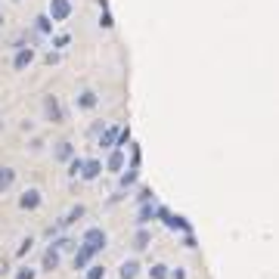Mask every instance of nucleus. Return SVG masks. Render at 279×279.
I'll use <instances>...</instances> for the list:
<instances>
[{"instance_id":"obj_17","label":"nucleus","mask_w":279,"mask_h":279,"mask_svg":"<svg viewBox=\"0 0 279 279\" xmlns=\"http://www.w3.org/2000/svg\"><path fill=\"white\" fill-rule=\"evenodd\" d=\"M149 242H152L149 230H140V233H137V239H134V248H137V251H143V248H149Z\"/></svg>"},{"instance_id":"obj_20","label":"nucleus","mask_w":279,"mask_h":279,"mask_svg":"<svg viewBox=\"0 0 279 279\" xmlns=\"http://www.w3.org/2000/svg\"><path fill=\"white\" fill-rule=\"evenodd\" d=\"M137 183V167H130V171L121 177V190H127V186H134Z\"/></svg>"},{"instance_id":"obj_25","label":"nucleus","mask_w":279,"mask_h":279,"mask_svg":"<svg viewBox=\"0 0 279 279\" xmlns=\"http://www.w3.org/2000/svg\"><path fill=\"white\" fill-rule=\"evenodd\" d=\"M31 245H34V239H31V236H28V239H22V245H19V251H16V254H19V257L28 254V251H31Z\"/></svg>"},{"instance_id":"obj_8","label":"nucleus","mask_w":279,"mask_h":279,"mask_svg":"<svg viewBox=\"0 0 279 279\" xmlns=\"http://www.w3.org/2000/svg\"><path fill=\"white\" fill-rule=\"evenodd\" d=\"M90 257H93V251H90L87 245H81L78 251H74V270H84V267L90 264Z\"/></svg>"},{"instance_id":"obj_10","label":"nucleus","mask_w":279,"mask_h":279,"mask_svg":"<svg viewBox=\"0 0 279 279\" xmlns=\"http://www.w3.org/2000/svg\"><path fill=\"white\" fill-rule=\"evenodd\" d=\"M137 273H140V264H137V260H124L121 270H118L121 279H137Z\"/></svg>"},{"instance_id":"obj_2","label":"nucleus","mask_w":279,"mask_h":279,"mask_svg":"<svg viewBox=\"0 0 279 279\" xmlns=\"http://www.w3.org/2000/svg\"><path fill=\"white\" fill-rule=\"evenodd\" d=\"M71 16V4L68 0H50V22H65V19Z\"/></svg>"},{"instance_id":"obj_15","label":"nucleus","mask_w":279,"mask_h":279,"mask_svg":"<svg viewBox=\"0 0 279 279\" xmlns=\"http://www.w3.org/2000/svg\"><path fill=\"white\" fill-rule=\"evenodd\" d=\"M71 155H74L71 143H59V146H56V158H59V161H71Z\"/></svg>"},{"instance_id":"obj_22","label":"nucleus","mask_w":279,"mask_h":279,"mask_svg":"<svg viewBox=\"0 0 279 279\" xmlns=\"http://www.w3.org/2000/svg\"><path fill=\"white\" fill-rule=\"evenodd\" d=\"M34 22H37V31H41V34H47V31L53 28V25H50V19H47V16H37V19H34Z\"/></svg>"},{"instance_id":"obj_5","label":"nucleus","mask_w":279,"mask_h":279,"mask_svg":"<svg viewBox=\"0 0 279 279\" xmlns=\"http://www.w3.org/2000/svg\"><path fill=\"white\" fill-rule=\"evenodd\" d=\"M34 62V50L31 47H19V53H16V59H13V68L16 71H22L25 65H31Z\"/></svg>"},{"instance_id":"obj_24","label":"nucleus","mask_w":279,"mask_h":279,"mask_svg":"<svg viewBox=\"0 0 279 279\" xmlns=\"http://www.w3.org/2000/svg\"><path fill=\"white\" fill-rule=\"evenodd\" d=\"M103 276H106V267H90L84 279H103Z\"/></svg>"},{"instance_id":"obj_28","label":"nucleus","mask_w":279,"mask_h":279,"mask_svg":"<svg viewBox=\"0 0 279 279\" xmlns=\"http://www.w3.org/2000/svg\"><path fill=\"white\" fill-rule=\"evenodd\" d=\"M100 25H103V28H112V16H109V13H103V22H100Z\"/></svg>"},{"instance_id":"obj_18","label":"nucleus","mask_w":279,"mask_h":279,"mask_svg":"<svg viewBox=\"0 0 279 279\" xmlns=\"http://www.w3.org/2000/svg\"><path fill=\"white\" fill-rule=\"evenodd\" d=\"M149 279H167V267L164 264H152L149 267Z\"/></svg>"},{"instance_id":"obj_14","label":"nucleus","mask_w":279,"mask_h":279,"mask_svg":"<svg viewBox=\"0 0 279 279\" xmlns=\"http://www.w3.org/2000/svg\"><path fill=\"white\" fill-rule=\"evenodd\" d=\"M155 214H158V208H155V205H152V202H143V208H140V214H137V217H140V223H149Z\"/></svg>"},{"instance_id":"obj_13","label":"nucleus","mask_w":279,"mask_h":279,"mask_svg":"<svg viewBox=\"0 0 279 279\" xmlns=\"http://www.w3.org/2000/svg\"><path fill=\"white\" fill-rule=\"evenodd\" d=\"M81 217H84V205H74V208L59 220V227H71V223H74V220H81Z\"/></svg>"},{"instance_id":"obj_1","label":"nucleus","mask_w":279,"mask_h":279,"mask_svg":"<svg viewBox=\"0 0 279 279\" xmlns=\"http://www.w3.org/2000/svg\"><path fill=\"white\" fill-rule=\"evenodd\" d=\"M81 245H87L93 254H100V251L106 248V233H103L100 227H90V230L84 233V239H81Z\"/></svg>"},{"instance_id":"obj_4","label":"nucleus","mask_w":279,"mask_h":279,"mask_svg":"<svg viewBox=\"0 0 279 279\" xmlns=\"http://www.w3.org/2000/svg\"><path fill=\"white\" fill-rule=\"evenodd\" d=\"M37 205H41V190H25L22 196H19V208L22 211H34Z\"/></svg>"},{"instance_id":"obj_26","label":"nucleus","mask_w":279,"mask_h":279,"mask_svg":"<svg viewBox=\"0 0 279 279\" xmlns=\"http://www.w3.org/2000/svg\"><path fill=\"white\" fill-rule=\"evenodd\" d=\"M167 279H186V273L177 267V270H167Z\"/></svg>"},{"instance_id":"obj_19","label":"nucleus","mask_w":279,"mask_h":279,"mask_svg":"<svg viewBox=\"0 0 279 279\" xmlns=\"http://www.w3.org/2000/svg\"><path fill=\"white\" fill-rule=\"evenodd\" d=\"M81 167H84V158H71V161H68V177H78Z\"/></svg>"},{"instance_id":"obj_16","label":"nucleus","mask_w":279,"mask_h":279,"mask_svg":"<svg viewBox=\"0 0 279 279\" xmlns=\"http://www.w3.org/2000/svg\"><path fill=\"white\" fill-rule=\"evenodd\" d=\"M78 106H81V109H93V106H97V93H93V90H84L81 97H78Z\"/></svg>"},{"instance_id":"obj_23","label":"nucleus","mask_w":279,"mask_h":279,"mask_svg":"<svg viewBox=\"0 0 279 279\" xmlns=\"http://www.w3.org/2000/svg\"><path fill=\"white\" fill-rule=\"evenodd\" d=\"M37 276V270H31V267H19V273H16V279H34Z\"/></svg>"},{"instance_id":"obj_3","label":"nucleus","mask_w":279,"mask_h":279,"mask_svg":"<svg viewBox=\"0 0 279 279\" xmlns=\"http://www.w3.org/2000/svg\"><path fill=\"white\" fill-rule=\"evenodd\" d=\"M44 115L53 121V124H59L65 115H62V106H59V100H56V97H47L44 100Z\"/></svg>"},{"instance_id":"obj_11","label":"nucleus","mask_w":279,"mask_h":279,"mask_svg":"<svg viewBox=\"0 0 279 279\" xmlns=\"http://www.w3.org/2000/svg\"><path fill=\"white\" fill-rule=\"evenodd\" d=\"M13 183H16V171L13 167H0V193H7Z\"/></svg>"},{"instance_id":"obj_29","label":"nucleus","mask_w":279,"mask_h":279,"mask_svg":"<svg viewBox=\"0 0 279 279\" xmlns=\"http://www.w3.org/2000/svg\"><path fill=\"white\" fill-rule=\"evenodd\" d=\"M0 25H4V16H0Z\"/></svg>"},{"instance_id":"obj_27","label":"nucleus","mask_w":279,"mask_h":279,"mask_svg":"<svg viewBox=\"0 0 279 279\" xmlns=\"http://www.w3.org/2000/svg\"><path fill=\"white\" fill-rule=\"evenodd\" d=\"M53 44H56V47H68V34H59V37H56Z\"/></svg>"},{"instance_id":"obj_6","label":"nucleus","mask_w":279,"mask_h":279,"mask_svg":"<svg viewBox=\"0 0 279 279\" xmlns=\"http://www.w3.org/2000/svg\"><path fill=\"white\" fill-rule=\"evenodd\" d=\"M118 130H121L118 124H112V127H106V130H103V137H100V146H103V149H115V140H118Z\"/></svg>"},{"instance_id":"obj_9","label":"nucleus","mask_w":279,"mask_h":279,"mask_svg":"<svg viewBox=\"0 0 279 279\" xmlns=\"http://www.w3.org/2000/svg\"><path fill=\"white\" fill-rule=\"evenodd\" d=\"M56 267H59V251H56V248H47V251H44V270L53 273Z\"/></svg>"},{"instance_id":"obj_7","label":"nucleus","mask_w":279,"mask_h":279,"mask_svg":"<svg viewBox=\"0 0 279 279\" xmlns=\"http://www.w3.org/2000/svg\"><path fill=\"white\" fill-rule=\"evenodd\" d=\"M100 171H103V161H97V158H93V161H84V167H81V177H84V180H97V177H100Z\"/></svg>"},{"instance_id":"obj_21","label":"nucleus","mask_w":279,"mask_h":279,"mask_svg":"<svg viewBox=\"0 0 279 279\" xmlns=\"http://www.w3.org/2000/svg\"><path fill=\"white\" fill-rule=\"evenodd\" d=\"M71 248H78V242H74V239H59V242H56V251H71Z\"/></svg>"},{"instance_id":"obj_12","label":"nucleus","mask_w":279,"mask_h":279,"mask_svg":"<svg viewBox=\"0 0 279 279\" xmlns=\"http://www.w3.org/2000/svg\"><path fill=\"white\" fill-rule=\"evenodd\" d=\"M106 167H109V171H121V167H124V149H115V152L109 155Z\"/></svg>"}]
</instances>
